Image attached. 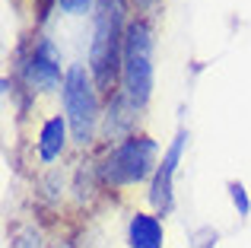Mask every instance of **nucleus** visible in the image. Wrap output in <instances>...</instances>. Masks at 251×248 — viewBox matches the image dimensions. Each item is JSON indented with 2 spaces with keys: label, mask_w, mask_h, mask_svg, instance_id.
<instances>
[{
  "label": "nucleus",
  "mask_w": 251,
  "mask_h": 248,
  "mask_svg": "<svg viewBox=\"0 0 251 248\" xmlns=\"http://www.w3.org/2000/svg\"><path fill=\"white\" fill-rule=\"evenodd\" d=\"M124 0H96V29L89 42V74L99 93L115 89L121 76V54H124Z\"/></svg>",
  "instance_id": "obj_1"
},
{
  "label": "nucleus",
  "mask_w": 251,
  "mask_h": 248,
  "mask_svg": "<svg viewBox=\"0 0 251 248\" xmlns=\"http://www.w3.org/2000/svg\"><path fill=\"white\" fill-rule=\"evenodd\" d=\"M188 143V130H178L172 147L162 153V162L156 166L153 172V185H150V204L156 207L159 213H169L175 207V169H178V159H181V149Z\"/></svg>",
  "instance_id": "obj_5"
},
{
  "label": "nucleus",
  "mask_w": 251,
  "mask_h": 248,
  "mask_svg": "<svg viewBox=\"0 0 251 248\" xmlns=\"http://www.w3.org/2000/svg\"><path fill=\"white\" fill-rule=\"evenodd\" d=\"M67 118H48L42 124V134H38V156L45 162H54L57 156L67 147Z\"/></svg>",
  "instance_id": "obj_8"
},
{
  "label": "nucleus",
  "mask_w": 251,
  "mask_h": 248,
  "mask_svg": "<svg viewBox=\"0 0 251 248\" xmlns=\"http://www.w3.org/2000/svg\"><path fill=\"white\" fill-rule=\"evenodd\" d=\"M130 248H162V223L153 213H134L127 223Z\"/></svg>",
  "instance_id": "obj_7"
},
{
  "label": "nucleus",
  "mask_w": 251,
  "mask_h": 248,
  "mask_svg": "<svg viewBox=\"0 0 251 248\" xmlns=\"http://www.w3.org/2000/svg\"><path fill=\"white\" fill-rule=\"evenodd\" d=\"M64 112H67V124L76 143H92L96 137V121H99V86L92 74L83 64H70L64 74Z\"/></svg>",
  "instance_id": "obj_4"
},
{
  "label": "nucleus",
  "mask_w": 251,
  "mask_h": 248,
  "mask_svg": "<svg viewBox=\"0 0 251 248\" xmlns=\"http://www.w3.org/2000/svg\"><path fill=\"white\" fill-rule=\"evenodd\" d=\"M121 96L140 112L153 96V29L147 19H130L121 54Z\"/></svg>",
  "instance_id": "obj_2"
},
{
  "label": "nucleus",
  "mask_w": 251,
  "mask_h": 248,
  "mask_svg": "<svg viewBox=\"0 0 251 248\" xmlns=\"http://www.w3.org/2000/svg\"><path fill=\"white\" fill-rule=\"evenodd\" d=\"M156 147L153 137L147 134H130L124 137L118 147L108 149V156L99 166V178L105 181L108 188H127L143 181L150 172H156Z\"/></svg>",
  "instance_id": "obj_3"
},
{
  "label": "nucleus",
  "mask_w": 251,
  "mask_h": 248,
  "mask_svg": "<svg viewBox=\"0 0 251 248\" xmlns=\"http://www.w3.org/2000/svg\"><path fill=\"white\" fill-rule=\"evenodd\" d=\"M54 3L61 6L64 13H86L92 3H96V0H54Z\"/></svg>",
  "instance_id": "obj_10"
},
{
  "label": "nucleus",
  "mask_w": 251,
  "mask_h": 248,
  "mask_svg": "<svg viewBox=\"0 0 251 248\" xmlns=\"http://www.w3.org/2000/svg\"><path fill=\"white\" fill-rule=\"evenodd\" d=\"M23 80L29 89H54L64 86V76H61V54L57 48L48 42V38H38L35 48H32L29 61L23 64Z\"/></svg>",
  "instance_id": "obj_6"
},
{
  "label": "nucleus",
  "mask_w": 251,
  "mask_h": 248,
  "mask_svg": "<svg viewBox=\"0 0 251 248\" xmlns=\"http://www.w3.org/2000/svg\"><path fill=\"white\" fill-rule=\"evenodd\" d=\"M229 198H232V204H235V210L242 213V217H248L251 213V200H248V191H245V185L242 181H229Z\"/></svg>",
  "instance_id": "obj_9"
}]
</instances>
